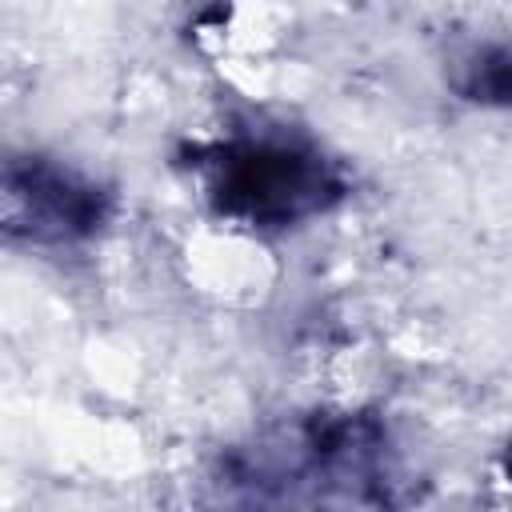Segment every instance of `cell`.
Masks as SVG:
<instances>
[{
	"instance_id": "6da1fadb",
	"label": "cell",
	"mask_w": 512,
	"mask_h": 512,
	"mask_svg": "<svg viewBox=\"0 0 512 512\" xmlns=\"http://www.w3.org/2000/svg\"><path fill=\"white\" fill-rule=\"evenodd\" d=\"M216 204L252 224H292L340 196L332 168L288 144H244L216 160Z\"/></svg>"
},
{
	"instance_id": "7a4b0ae2",
	"label": "cell",
	"mask_w": 512,
	"mask_h": 512,
	"mask_svg": "<svg viewBox=\"0 0 512 512\" xmlns=\"http://www.w3.org/2000/svg\"><path fill=\"white\" fill-rule=\"evenodd\" d=\"M100 192L72 180L60 168L28 164L8 168L4 180V220L8 228H28L32 240H68L100 224Z\"/></svg>"
}]
</instances>
